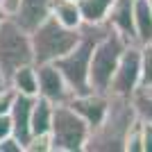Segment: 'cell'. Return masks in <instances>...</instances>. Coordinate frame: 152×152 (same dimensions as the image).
Returning a JSON list of instances; mask_svg holds the SVG:
<instances>
[{
    "mask_svg": "<svg viewBox=\"0 0 152 152\" xmlns=\"http://www.w3.org/2000/svg\"><path fill=\"white\" fill-rule=\"evenodd\" d=\"M111 95V93H109ZM139 121L132 98L111 95L109 111L98 127L91 129L86 152H125V139L132 125Z\"/></svg>",
    "mask_w": 152,
    "mask_h": 152,
    "instance_id": "cell-1",
    "label": "cell"
},
{
    "mask_svg": "<svg viewBox=\"0 0 152 152\" xmlns=\"http://www.w3.org/2000/svg\"><path fill=\"white\" fill-rule=\"evenodd\" d=\"M107 30V23L102 25H91V23H84L80 27V41L68 55H64L55 61L59 70L64 73L66 82L70 84L73 93H86L91 91L89 86V70H91V57H93L95 43L100 41V37Z\"/></svg>",
    "mask_w": 152,
    "mask_h": 152,
    "instance_id": "cell-2",
    "label": "cell"
},
{
    "mask_svg": "<svg viewBox=\"0 0 152 152\" xmlns=\"http://www.w3.org/2000/svg\"><path fill=\"white\" fill-rule=\"evenodd\" d=\"M127 41L121 32H116L111 25H107L104 34L100 41L95 43L93 57H91V70H89V86L91 91H100V93H109L114 73L121 64L123 52L127 50Z\"/></svg>",
    "mask_w": 152,
    "mask_h": 152,
    "instance_id": "cell-3",
    "label": "cell"
},
{
    "mask_svg": "<svg viewBox=\"0 0 152 152\" xmlns=\"http://www.w3.org/2000/svg\"><path fill=\"white\" fill-rule=\"evenodd\" d=\"M30 34L34 48V64H55L59 57L68 55L80 41V30L61 25L52 14Z\"/></svg>",
    "mask_w": 152,
    "mask_h": 152,
    "instance_id": "cell-4",
    "label": "cell"
},
{
    "mask_svg": "<svg viewBox=\"0 0 152 152\" xmlns=\"http://www.w3.org/2000/svg\"><path fill=\"white\" fill-rule=\"evenodd\" d=\"M25 64H34L32 34L7 14L0 20V70L9 82V77Z\"/></svg>",
    "mask_w": 152,
    "mask_h": 152,
    "instance_id": "cell-5",
    "label": "cell"
},
{
    "mask_svg": "<svg viewBox=\"0 0 152 152\" xmlns=\"http://www.w3.org/2000/svg\"><path fill=\"white\" fill-rule=\"evenodd\" d=\"M50 136H52V152H86L91 125L68 102L55 104Z\"/></svg>",
    "mask_w": 152,
    "mask_h": 152,
    "instance_id": "cell-6",
    "label": "cell"
},
{
    "mask_svg": "<svg viewBox=\"0 0 152 152\" xmlns=\"http://www.w3.org/2000/svg\"><path fill=\"white\" fill-rule=\"evenodd\" d=\"M141 84V45L129 43L127 50L123 52L121 64L114 73L109 93L111 95H123V98H132L134 91Z\"/></svg>",
    "mask_w": 152,
    "mask_h": 152,
    "instance_id": "cell-7",
    "label": "cell"
},
{
    "mask_svg": "<svg viewBox=\"0 0 152 152\" xmlns=\"http://www.w3.org/2000/svg\"><path fill=\"white\" fill-rule=\"evenodd\" d=\"M37 73H39V95L45 100L55 102V104H64L70 102L73 98V89L66 82L64 73L55 66V64H37Z\"/></svg>",
    "mask_w": 152,
    "mask_h": 152,
    "instance_id": "cell-8",
    "label": "cell"
},
{
    "mask_svg": "<svg viewBox=\"0 0 152 152\" xmlns=\"http://www.w3.org/2000/svg\"><path fill=\"white\" fill-rule=\"evenodd\" d=\"M109 102H111V95L109 93H100V91H86V93H77L70 98V107L75 109L77 114L82 116L84 121L93 127H98L102 123V118L107 116L109 111Z\"/></svg>",
    "mask_w": 152,
    "mask_h": 152,
    "instance_id": "cell-9",
    "label": "cell"
},
{
    "mask_svg": "<svg viewBox=\"0 0 152 152\" xmlns=\"http://www.w3.org/2000/svg\"><path fill=\"white\" fill-rule=\"evenodd\" d=\"M52 2L55 0H18L14 14H9V16H14L20 27H25L27 32H32L50 16Z\"/></svg>",
    "mask_w": 152,
    "mask_h": 152,
    "instance_id": "cell-10",
    "label": "cell"
},
{
    "mask_svg": "<svg viewBox=\"0 0 152 152\" xmlns=\"http://www.w3.org/2000/svg\"><path fill=\"white\" fill-rule=\"evenodd\" d=\"M34 100H37V95L16 93L14 104H12V109H9L14 134H16L23 143H27V141L32 139V109H34Z\"/></svg>",
    "mask_w": 152,
    "mask_h": 152,
    "instance_id": "cell-11",
    "label": "cell"
},
{
    "mask_svg": "<svg viewBox=\"0 0 152 152\" xmlns=\"http://www.w3.org/2000/svg\"><path fill=\"white\" fill-rule=\"evenodd\" d=\"M107 25L121 32L129 43H139L136 41V23H134V0H114L111 12L107 16Z\"/></svg>",
    "mask_w": 152,
    "mask_h": 152,
    "instance_id": "cell-12",
    "label": "cell"
},
{
    "mask_svg": "<svg viewBox=\"0 0 152 152\" xmlns=\"http://www.w3.org/2000/svg\"><path fill=\"white\" fill-rule=\"evenodd\" d=\"M9 86L16 93H25V95H39V73H37V64H25L20 66L12 77H9Z\"/></svg>",
    "mask_w": 152,
    "mask_h": 152,
    "instance_id": "cell-13",
    "label": "cell"
},
{
    "mask_svg": "<svg viewBox=\"0 0 152 152\" xmlns=\"http://www.w3.org/2000/svg\"><path fill=\"white\" fill-rule=\"evenodd\" d=\"M134 23L139 45L152 43V7L148 0H134Z\"/></svg>",
    "mask_w": 152,
    "mask_h": 152,
    "instance_id": "cell-14",
    "label": "cell"
},
{
    "mask_svg": "<svg viewBox=\"0 0 152 152\" xmlns=\"http://www.w3.org/2000/svg\"><path fill=\"white\" fill-rule=\"evenodd\" d=\"M50 14L61 25L73 27V30H80V27L84 25L82 12H80V2H75V0H55Z\"/></svg>",
    "mask_w": 152,
    "mask_h": 152,
    "instance_id": "cell-15",
    "label": "cell"
},
{
    "mask_svg": "<svg viewBox=\"0 0 152 152\" xmlns=\"http://www.w3.org/2000/svg\"><path fill=\"white\" fill-rule=\"evenodd\" d=\"M52 116H55V102L37 95L34 109H32V134H45L52 127Z\"/></svg>",
    "mask_w": 152,
    "mask_h": 152,
    "instance_id": "cell-16",
    "label": "cell"
},
{
    "mask_svg": "<svg viewBox=\"0 0 152 152\" xmlns=\"http://www.w3.org/2000/svg\"><path fill=\"white\" fill-rule=\"evenodd\" d=\"M111 5H114V0H80V12H82L84 23H91V25L107 23Z\"/></svg>",
    "mask_w": 152,
    "mask_h": 152,
    "instance_id": "cell-17",
    "label": "cell"
},
{
    "mask_svg": "<svg viewBox=\"0 0 152 152\" xmlns=\"http://www.w3.org/2000/svg\"><path fill=\"white\" fill-rule=\"evenodd\" d=\"M134 109L143 123H152V86H139L132 95Z\"/></svg>",
    "mask_w": 152,
    "mask_h": 152,
    "instance_id": "cell-18",
    "label": "cell"
},
{
    "mask_svg": "<svg viewBox=\"0 0 152 152\" xmlns=\"http://www.w3.org/2000/svg\"><path fill=\"white\" fill-rule=\"evenodd\" d=\"M139 86H152V43L141 45V84Z\"/></svg>",
    "mask_w": 152,
    "mask_h": 152,
    "instance_id": "cell-19",
    "label": "cell"
},
{
    "mask_svg": "<svg viewBox=\"0 0 152 152\" xmlns=\"http://www.w3.org/2000/svg\"><path fill=\"white\" fill-rule=\"evenodd\" d=\"M125 152H143V123L136 121L125 139Z\"/></svg>",
    "mask_w": 152,
    "mask_h": 152,
    "instance_id": "cell-20",
    "label": "cell"
},
{
    "mask_svg": "<svg viewBox=\"0 0 152 152\" xmlns=\"http://www.w3.org/2000/svg\"><path fill=\"white\" fill-rule=\"evenodd\" d=\"M25 152H52V136L45 134H32V139L25 143Z\"/></svg>",
    "mask_w": 152,
    "mask_h": 152,
    "instance_id": "cell-21",
    "label": "cell"
},
{
    "mask_svg": "<svg viewBox=\"0 0 152 152\" xmlns=\"http://www.w3.org/2000/svg\"><path fill=\"white\" fill-rule=\"evenodd\" d=\"M0 152H25V143L16 134H9L0 141Z\"/></svg>",
    "mask_w": 152,
    "mask_h": 152,
    "instance_id": "cell-22",
    "label": "cell"
},
{
    "mask_svg": "<svg viewBox=\"0 0 152 152\" xmlns=\"http://www.w3.org/2000/svg\"><path fill=\"white\" fill-rule=\"evenodd\" d=\"M14 98H16V91H14L12 86L0 89V116L9 114V109H12V104H14Z\"/></svg>",
    "mask_w": 152,
    "mask_h": 152,
    "instance_id": "cell-23",
    "label": "cell"
},
{
    "mask_svg": "<svg viewBox=\"0 0 152 152\" xmlns=\"http://www.w3.org/2000/svg\"><path fill=\"white\" fill-rule=\"evenodd\" d=\"M9 134H14L12 116H9V114H2V116H0V141L5 139V136H9Z\"/></svg>",
    "mask_w": 152,
    "mask_h": 152,
    "instance_id": "cell-24",
    "label": "cell"
},
{
    "mask_svg": "<svg viewBox=\"0 0 152 152\" xmlns=\"http://www.w3.org/2000/svg\"><path fill=\"white\" fill-rule=\"evenodd\" d=\"M143 152H152V123H143Z\"/></svg>",
    "mask_w": 152,
    "mask_h": 152,
    "instance_id": "cell-25",
    "label": "cell"
},
{
    "mask_svg": "<svg viewBox=\"0 0 152 152\" xmlns=\"http://www.w3.org/2000/svg\"><path fill=\"white\" fill-rule=\"evenodd\" d=\"M16 5H18V0H7V5H5L7 14H14V9H16Z\"/></svg>",
    "mask_w": 152,
    "mask_h": 152,
    "instance_id": "cell-26",
    "label": "cell"
},
{
    "mask_svg": "<svg viewBox=\"0 0 152 152\" xmlns=\"http://www.w3.org/2000/svg\"><path fill=\"white\" fill-rule=\"evenodd\" d=\"M9 86V82H7V77L2 75V70H0V89H7Z\"/></svg>",
    "mask_w": 152,
    "mask_h": 152,
    "instance_id": "cell-27",
    "label": "cell"
},
{
    "mask_svg": "<svg viewBox=\"0 0 152 152\" xmlns=\"http://www.w3.org/2000/svg\"><path fill=\"white\" fill-rule=\"evenodd\" d=\"M5 16H7V12H5V9H2V7H0V20L5 18Z\"/></svg>",
    "mask_w": 152,
    "mask_h": 152,
    "instance_id": "cell-28",
    "label": "cell"
},
{
    "mask_svg": "<svg viewBox=\"0 0 152 152\" xmlns=\"http://www.w3.org/2000/svg\"><path fill=\"white\" fill-rule=\"evenodd\" d=\"M148 2H150V7H152V0H148Z\"/></svg>",
    "mask_w": 152,
    "mask_h": 152,
    "instance_id": "cell-29",
    "label": "cell"
},
{
    "mask_svg": "<svg viewBox=\"0 0 152 152\" xmlns=\"http://www.w3.org/2000/svg\"><path fill=\"white\" fill-rule=\"evenodd\" d=\"M75 2H80V0H75Z\"/></svg>",
    "mask_w": 152,
    "mask_h": 152,
    "instance_id": "cell-30",
    "label": "cell"
}]
</instances>
